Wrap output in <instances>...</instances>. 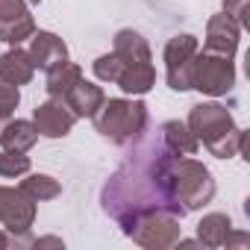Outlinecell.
<instances>
[{"label":"cell","instance_id":"9a60e30c","mask_svg":"<svg viewBox=\"0 0 250 250\" xmlns=\"http://www.w3.org/2000/svg\"><path fill=\"white\" fill-rule=\"evenodd\" d=\"M33 74H36V65H33L30 53L21 50L18 44L0 56V77H3L6 83H12V85H27V83L33 80Z\"/></svg>","mask_w":250,"mask_h":250},{"label":"cell","instance_id":"7c38bea8","mask_svg":"<svg viewBox=\"0 0 250 250\" xmlns=\"http://www.w3.org/2000/svg\"><path fill=\"white\" fill-rule=\"evenodd\" d=\"M238 39H241V27L227 12L209 18V24H206V50L224 53V56H235Z\"/></svg>","mask_w":250,"mask_h":250},{"label":"cell","instance_id":"7402d4cb","mask_svg":"<svg viewBox=\"0 0 250 250\" xmlns=\"http://www.w3.org/2000/svg\"><path fill=\"white\" fill-rule=\"evenodd\" d=\"M224 12L241 30H250V0H224Z\"/></svg>","mask_w":250,"mask_h":250},{"label":"cell","instance_id":"ffe728a7","mask_svg":"<svg viewBox=\"0 0 250 250\" xmlns=\"http://www.w3.org/2000/svg\"><path fill=\"white\" fill-rule=\"evenodd\" d=\"M30 174V156L21 150H0V177H24Z\"/></svg>","mask_w":250,"mask_h":250},{"label":"cell","instance_id":"603a6c76","mask_svg":"<svg viewBox=\"0 0 250 250\" xmlns=\"http://www.w3.org/2000/svg\"><path fill=\"white\" fill-rule=\"evenodd\" d=\"M3 247H9V235H6L3 229H0V250H3Z\"/></svg>","mask_w":250,"mask_h":250},{"label":"cell","instance_id":"d6986e66","mask_svg":"<svg viewBox=\"0 0 250 250\" xmlns=\"http://www.w3.org/2000/svg\"><path fill=\"white\" fill-rule=\"evenodd\" d=\"M18 188H21L27 197H33L36 203L53 200V197H59V191H62V186H59L53 177H47V174H30L27 180H21Z\"/></svg>","mask_w":250,"mask_h":250},{"label":"cell","instance_id":"ba28073f","mask_svg":"<svg viewBox=\"0 0 250 250\" xmlns=\"http://www.w3.org/2000/svg\"><path fill=\"white\" fill-rule=\"evenodd\" d=\"M197 39L183 33V36H174L168 39L165 44V80H168V88L174 91H188L191 88V62L197 56Z\"/></svg>","mask_w":250,"mask_h":250},{"label":"cell","instance_id":"3957f363","mask_svg":"<svg viewBox=\"0 0 250 250\" xmlns=\"http://www.w3.org/2000/svg\"><path fill=\"white\" fill-rule=\"evenodd\" d=\"M188 130L218 159H232V156L244 153L247 133L241 127H235L232 115L221 103H200V106H194L191 115H188Z\"/></svg>","mask_w":250,"mask_h":250},{"label":"cell","instance_id":"ac0fdd59","mask_svg":"<svg viewBox=\"0 0 250 250\" xmlns=\"http://www.w3.org/2000/svg\"><path fill=\"white\" fill-rule=\"evenodd\" d=\"M77 80H83V68L80 65H74L71 59L65 62V65H59V68H53V71H47V94L50 97H56V100H62V94L77 83Z\"/></svg>","mask_w":250,"mask_h":250},{"label":"cell","instance_id":"277c9868","mask_svg":"<svg viewBox=\"0 0 250 250\" xmlns=\"http://www.w3.org/2000/svg\"><path fill=\"white\" fill-rule=\"evenodd\" d=\"M91 118L103 139H109L112 145H130L142 139L147 127V106L142 100L115 97V100H103V106Z\"/></svg>","mask_w":250,"mask_h":250},{"label":"cell","instance_id":"8fae6325","mask_svg":"<svg viewBox=\"0 0 250 250\" xmlns=\"http://www.w3.org/2000/svg\"><path fill=\"white\" fill-rule=\"evenodd\" d=\"M30 59H33V65L39 68V71H53V68H59V65H65L68 62V44L59 39V36H53V33H33V42H30Z\"/></svg>","mask_w":250,"mask_h":250},{"label":"cell","instance_id":"e0dca14e","mask_svg":"<svg viewBox=\"0 0 250 250\" xmlns=\"http://www.w3.org/2000/svg\"><path fill=\"white\" fill-rule=\"evenodd\" d=\"M229 232H232V221L224 212H212L197 224V241L203 247H224Z\"/></svg>","mask_w":250,"mask_h":250},{"label":"cell","instance_id":"30bf717a","mask_svg":"<svg viewBox=\"0 0 250 250\" xmlns=\"http://www.w3.org/2000/svg\"><path fill=\"white\" fill-rule=\"evenodd\" d=\"M33 124H36L39 136H44V139H65V136L74 130L77 118H74V112H71L62 100L50 97L47 103L36 106V112H33Z\"/></svg>","mask_w":250,"mask_h":250},{"label":"cell","instance_id":"52a82bcc","mask_svg":"<svg viewBox=\"0 0 250 250\" xmlns=\"http://www.w3.org/2000/svg\"><path fill=\"white\" fill-rule=\"evenodd\" d=\"M191 88H197L200 94L209 97H221L235 85V65L232 56L224 53H212V50H197L194 62H191Z\"/></svg>","mask_w":250,"mask_h":250},{"label":"cell","instance_id":"8992f818","mask_svg":"<svg viewBox=\"0 0 250 250\" xmlns=\"http://www.w3.org/2000/svg\"><path fill=\"white\" fill-rule=\"evenodd\" d=\"M36 221V200L21 188L0 186V224L9 232V247H33L30 227Z\"/></svg>","mask_w":250,"mask_h":250},{"label":"cell","instance_id":"9c48e42d","mask_svg":"<svg viewBox=\"0 0 250 250\" xmlns=\"http://www.w3.org/2000/svg\"><path fill=\"white\" fill-rule=\"evenodd\" d=\"M33 33H36V21L27 0H0V42L15 47L33 39Z\"/></svg>","mask_w":250,"mask_h":250},{"label":"cell","instance_id":"2e32d148","mask_svg":"<svg viewBox=\"0 0 250 250\" xmlns=\"http://www.w3.org/2000/svg\"><path fill=\"white\" fill-rule=\"evenodd\" d=\"M36 142H39V130L33 121H9L6 127H0V147L3 150L27 153Z\"/></svg>","mask_w":250,"mask_h":250},{"label":"cell","instance_id":"5bb4252c","mask_svg":"<svg viewBox=\"0 0 250 250\" xmlns=\"http://www.w3.org/2000/svg\"><path fill=\"white\" fill-rule=\"evenodd\" d=\"M159 142L174 156H194L197 147H200V142L188 130V124H183V121H165L162 127H159Z\"/></svg>","mask_w":250,"mask_h":250},{"label":"cell","instance_id":"44dd1931","mask_svg":"<svg viewBox=\"0 0 250 250\" xmlns=\"http://www.w3.org/2000/svg\"><path fill=\"white\" fill-rule=\"evenodd\" d=\"M18 103H21L18 85H12V83H6L3 77H0V118H9L18 109Z\"/></svg>","mask_w":250,"mask_h":250},{"label":"cell","instance_id":"4fadbf2b","mask_svg":"<svg viewBox=\"0 0 250 250\" xmlns=\"http://www.w3.org/2000/svg\"><path fill=\"white\" fill-rule=\"evenodd\" d=\"M106 94L100 85L88 83V80H77L65 94H62V103L74 112V118H91L100 106H103Z\"/></svg>","mask_w":250,"mask_h":250},{"label":"cell","instance_id":"5b68a950","mask_svg":"<svg viewBox=\"0 0 250 250\" xmlns=\"http://www.w3.org/2000/svg\"><path fill=\"white\" fill-rule=\"evenodd\" d=\"M124 232H127L139 247H147V250H165V247H174L183 238L180 235V218L165 212V209L142 212Z\"/></svg>","mask_w":250,"mask_h":250},{"label":"cell","instance_id":"6da1fadb","mask_svg":"<svg viewBox=\"0 0 250 250\" xmlns=\"http://www.w3.org/2000/svg\"><path fill=\"white\" fill-rule=\"evenodd\" d=\"M94 74L103 83H115L127 94H147L156 83V71L150 65V47L136 30H121L115 36L112 53L94 59Z\"/></svg>","mask_w":250,"mask_h":250},{"label":"cell","instance_id":"7a4b0ae2","mask_svg":"<svg viewBox=\"0 0 250 250\" xmlns=\"http://www.w3.org/2000/svg\"><path fill=\"white\" fill-rule=\"evenodd\" d=\"M165 194L177 218L206 206L215 197V180L209 168L191 156H171L165 165Z\"/></svg>","mask_w":250,"mask_h":250}]
</instances>
